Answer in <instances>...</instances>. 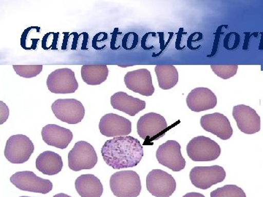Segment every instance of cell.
<instances>
[{
    "instance_id": "obj_1",
    "label": "cell",
    "mask_w": 263,
    "mask_h": 197,
    "mask_svg": "<svg viewBox=\"0 0 263 197\" xmlns=\"http://www.w3.org/2000/svg\"><path fill=\"white\" fill-rule=\"evenodd\" d=\"M105 163L114 169L136 167L143 156L141 142L131 136H119L105 142L101 149Z\"/></svg>"
},
{
    "instance_id": "obj_2",
    "label": "cell",
    "mask_w": 263,
    "mask_h": 197,
    "mask_svg": "<svg viewBox=\"0 0 263 197\" xmlns=\"http://www.w3.org/2000/svg\"><path fill=\"white\" fill-rule=\"evenodd\" d=\"M110 188L117 197H138L142 186L139 174L133 170L116 172L110 177Z\"/></svg>"
},
{
    "instance_id": "obj_3",
    "label": "cell",
    "mask_w": 263,
    "mask_h": 197,
    "mask_svg": "<svg viewBox=\"0 0 263 197\" xmlns=\"http://www.w3.org/2000/svg\"><path fill=\"white\" fill-rule=\"evenodd\" d=\"M190 160L194 162H212L221 154V148L216 142L205 136L193 138L186 146Z\"/></svg>"
},
{
    "instance_id": "obj_4",
    "label": "cell",
    "mask_w": 263,
    "mask_h": 197,
    "mask_svg": "<svg viewBox=\"0 0 263 197\" xmlns=\"http://www.w3.org/2000/svg\"><path fill=\"white\" fill-rule=\"evenodd\" d=\"M98 158L94 147L86 141H79L68 153V167L72 171L94 168Z\"/></svg>"
},
{
    "instance_id": "obj_5",
    "label": "cell",
    "mask_w": 263,
    "mask_h": 197,
    "mask_svg": "<svg viewBox=\"0 0 263 197\" xmlns=\"http://www.w3.org/2000/svg\"><path fill=\"white\" fill-rule=\"evenodd\" d=\"M137 131L142 139L155 141L164 136L167 131L165 119L160 114L148 113L140 117L137 123Z\"/></svg>"
},
{
    "instance_id": "obj_6",
    "label": "cell",
    "mask_w": 263,
    "mask_h": 197,
    "mask_svg": "<svg viewBox=\"0 0 263 197\" xmlns=\"http://www.w3.org/2000/svg\"><path fill=\"white\" fill-rule=\"evenodd\" d=\"M34 146L32 141L23 134L10 136L5 148V156L12 164H24L34 153Z\"/></svg>"
},
{
    "instance_id": "obj_7",
    "label": "cell",
    "mask_w": 263,
    "mask_h": 197,
    "mask_svg": "<svg viewBox=\"0 0 263 197\" xmlns=\"http://www.w3.org/2000/svg\"><path fill=\"white\" fill-rule=\"evenodd\" d=\"M55 116L68 124H77L82 122L85 108L82 103L76 98H59L51 105Z\"/></svg>"
},
{
    "instance_id": "obj_8",
    "label": "cell",
    "mask_w": 263,
    "mask_h": 197,
    "mask_svg": "<svg viewBox=\"0 0 263 197\" xmlns=\"http://www.w3.org/2000/svg\"><path fill=\"white\" fill-rule=\"evenodd\" d=\"M46 85L51 93L57 94H73L79 89L75 72L68 68L53 71L48 75Z\"/></svg>"
},
{
    "instance_id": "obj_9",
    "label": "cell",
    "mask_w": 263,
    "mask_h": 197,
    "mask_svg": "<svg viewBox=\"0 0 263 197\" xmlns=\"http://www.w3.org/2000/svg\"><path fill=\"white\" fill-rule=\"evenodd\" d=\"M226 172L220 166L195 167L191 169L190 179L195 187L205 190L217 183L223 182Z\"/></svg>"
},
{
    "instance_id": "obj_10",
    "label": "cell",
    "mask_w": 263,
    "mask_h": 197,
    "mask_svg": "<svg viewBox=\"0 0 263 197\" xmlns=\"http://www.w3.org/2000/svg\"><path fill=\"white\" fill-rule=\"evenodd\" d=\"M146 188L156 197H170L176 191V180L162 169H153L146 178Z\"/></svg>"
},
{
    "instance_id": "obj_11",
    "label": "cell",
    "mask_w": 263,
    "mask_h": 197,
    "mask_svg": "<svg viewBox=\"0 0 263 197\" xmlns=\"http://www.w3.org/2000/svg\"><path fill=\"white\" fill-rule=\"evenodd\" d=\"M10 181L15 187L24 191L46 194L53 189V183L49 180L38 177L30 171L17 172L10 177Z\"/></svg>"
},
{
    "instance_id": "obj_12",
    "label": "cell",
    "mask_w": 263,
    "mask_h": 197,
    "mask_svg": "<svg viewBox=\"0 0 263 197\" xmlns=\"http://www.w3.org/2000/svg\"><path fill=\"white\" fill-rule=\"evenodd\" d=\"M156 157L159 163L174 172H180L186 166V161L181 154V146L175 141H167L161 145L157 150Z\"/></svg>"
},
{
    "instance_id": "obj_13",
    "label": "cell",
    "mask_w": 263,
    "mask_h": 197,
    "mask_svg": "<svg viewBox=\"0 0 263 197\" xmlns=\"http://www.w3.org/2000/svg\"><path fill=\"white\" fill-rule=\"evenodd\" d=\"M99 129L103 135L108 137L129 136L132 131V123L129 119L117 114L108 113L100 119Z\"/></svg>"
},
{
    "instance_id": "obj_14",
    "label": "cell",
    "mask_w": 263,
    "mask_h": 197,
    "mask_svg": "<svg viewBox=\"0 0 263 197\" xmlns=\"http://www.w3.org/2000/svg\"><path fill=\"white\" fill-rule=\"evenodd\" d=\"M233 116L242 132L253 134L260 131V117L251 107L245 105H236L233 109Z\"/></svg>"
},
{
    "instance_id": "obj_15",
    "label": "cell",
    "mask_w": 263,
    "mask_h": 197,
    "mask_svg": "<svg viewBox=\"0 0 263 197\" xmlns=\"http://www.w3.org/2000/svg\"><path fill=\"white\" fill-rule=\"evenodd\" d=\"M124 84L128 89L143 96H150L155 93L152 74L147 69L127 72L124 76Z\"/></svg>"
},
{
    "instance_id": "obj_16",
    "label": "cell",
    "mask_w": 263,
    "mask_h": 197,
    "mask_svg": "<svg viewBox=\"0 0 263 197\" xmlns=\"http://www.w3.org/2000/svg\"><path fill=\"white\" fill-rule=\"evenodd\" d=\"M200 125L204 130L212 133L222 141H228L233 134L230 121L223 114L214 113L202 115Z\"/></svg>"
},
{
    "instance_id": "obj_17",
    "label": "cell",
    "mask_w": 263,
    "mask_h": 197,
    "mask_svg": "<svg viewBox=\"0 0 263 197\" xmlns=\"http://www.w3.org/2000/svg\"><path fill=\"white\" fill-rule=\"evenodd\" d=\"M186 102L192 111L199 113L215 108L217 105V98L212 90L200 87L192 90Z\"/></svg>"
},
{
    "instance_id": "obj_18",
    "label": "cell",
    "mask_w": 263,
    "mask_h": 197,
    "mask_svg": "<svg viewBox=\"0 0 263 197\" xmlns=\"http://www.w3.org/2000/svg\"><path fill=\"white\" fill-rule=\"evenodd\" d=\"M42 137L48 146L65 149L72 142L73 134L70 129L57 124H48L43 128Z\"/></svg>"
},
{
    "instance_id": "obj_19",
    "label": "cell",
    "mask_w": 263,
    "mask_h": 197,
    "mask_svg": "<svg viewBox=\"0 0 263 197\" xmlns=\"http://www.w3.org/2000/svg\"><path fill=\"white\" fill-rule=\"evenodd\" d=\"M110 104L115 110L125 113L130 116H135L144 110L146 106V102L129 96L123 91H119L112 95Z\"/></svg>"
},
{
    "instance_id": "obj_20",
    "label": "cell",
    "mask_w": 263,
    "mask_h": 197,
    "mask_svg": "<svg viewBox=\"0 0 263 197\" xmlns=\"http://www.w3.org/2000/svg\"><path fill=\"white\" fill-rule=\"evenodd\" d=\"M76 191L81 197H101L103 186L94 174H82L76 180Z\"/></svg>"
},
{
    "instance_id": "obj_21",
    "label": "cell",
    "mask_w": 263,
    "mask_h": 197,
    "mask_svg": "<svg viewBox=\"0 0 263 197\" xmlns=\"http://www.w3.org/2000/svg\"><path fill=\"white\" fill-rule=\"evenodd\" d=\"M36 168L43 174L54 175L60 173L63 168L61 155L55 152L46 150L38 155L36 160Z\"/></svg>"
},
{
    "instance_id": "obj_22",
    "label": "cell",
    "mask_w": 263,
    "mask_h": 197,
    "mask_svg": "<svg viewBox=\"0 0 263 197\" xmlns=\"http://www.w3.org/2000/svg\"><path fill=\"white\" fill-rule=\"evenodd\" d=\"M81 72L84 83L90 86H98L107 80L109 70L107 65H84Z\"/></svg>"
},
{
    "instance_id": "obj_23",
    "label": "cell",
    "mask_w": 263,
    "mask_h": 197,
    "mask_svg": "<svg viewBox=\"0 0 263 197\" xmlns=\"http://www.w3.org/2000/svg\"><path fill=\"white\" fill-rule=\"evenodd\" d=\"M155 73L160 89H173L179 82V72L174 65H157L155 67Z\"/></svg>"
},
{
    "instance_id": "obj_24",
    "label": "cell",
    "mask_w": 263,
    "mask_h": 197,
    "mask_svg": "<svg viewBox=\"0 0 263 197\" xmlns=\"http://www.w3.org/2000/svg\"><path fill=\"white\" fill-rule=\"evenodd\" d=\"M211 197H247L243 190L235 185H226L211 192Z\"/></svg>"
},
{
    "instance_id": "obj_25",
    "label": "cell",
    "mask_w": 263,
    "mask_h": 197,
    "mask_svg": "<svg viewBox=\"0 0 263 197\" xmlns=\"http://www.w3.org/2000/svg\"><path fill=\"white\" fill-rule=\"evenodd\" d=\"M15 73L24 78H32L41 73L43 65H13Z\"/></svg>"
},
{
    "instance_id": "obj_26",
    "label": "cell",
    "mask_w": 263,
    "mask_h": 197,
    "mask_svg": "<svg viewBox=\"0 0 263 197\" xmlns=\"http://www.w3.org/2000/svg\"><path fill=\"white\" fill-rule=\"evenodd\" d=\"M211 68L218 77L227 80V79H229L236 75L238 66L236 65H212Z\"/></svg>"
},
{
    "instance_id": "obj_27",
    "label": "cell",
    "mask_w": 263,
    "mask_h": 197,
    "mask_svg": "<svg viewBox=\"0 0 263 197\" xmlns=\"http://www.w3.org/2000/svg\"><path fill=\"white\" fill-rule=\"evenodd\" d=\"M60 33L48 32L45 34L42 40V48L44 50H57V43Z\"/></svg>"
},
{
    "instance_id": "obj_28",
    "label": "cell",
    "mask_w": 263,
    "mask_h": 197,
    "mask_svg": "<svg viewBox=\"0 0 263 197\" xmlns=\"http://www.w3.org/2000/svg\"><path fill=\"white\" fill-rule=\"evenodd\" d=\"M138 43V35L136 32H128L124 34L122 46L125 50H133Z\"/></svg>"
},
{
    "instance_id": "obj_29",
    "label": "cell",
    "mask_w": 263,
    "mask_h": 197,
    "mask_svg": "<svg viewBox=\"0 0 263 197\" xmlns=\"http://www.w3.org/2000/svg\"><path fill=\"white\" fill-rule=\"evenodd\" d=\"M110 35H111V40H110V49L114 50V51L119 50L122 45V40L124 37L123 33L119 32V28H115Z\"/></svg>"
},
{
    "instance_id": "obj_30",
    "label": "cell",
    "mask_w": 263,
    "mask_h": 197,
    "mask_svg": "<svg viewBox=\"0 0 263 197\" xmlns=\"http://www.w3.org/2000/svg\"><path fill=\"white\" fill-rule=\"evenodd\" d=\"M108 33L106 32H99L98 34H95L92 39V48L97 51H100L103 50L101 47V43L107 41L108 40Z\"/></svg>"
},
{
    "instance_id": "obj_31",
    "label": "cell",
    "mask_w": 263,
    "mask_h": 197,
    "mask_svg": "<svg viewBox=\"0 0 263 197\" xmlns=\"http://www.w3.org/2000/svg\"><path fill=\"white\" fill-rule=\"evenodd\" d=\"M0 115H1V122L0 124H4L8 120L9 116V108L3 101H0Z\"/></svg>"
},
{
    "instance_id": "obj_32",
    "label": "cell",
    "mask_w": 263,
    "mask_h": 197,
    "mask_svg": "<svg viewBox=\"0 0 263 197\" xmlns=\"http://www.w3.org/2000/svg\"><path fill=\"white\" fill-rule=\"evenodd\" d=\"M33 29V27H29V28L26 29L24 31L23 34H22V37H21V46L24 49L27 50V37H28V34L29 32Z\"/></svg>"
},
{
    "instance_id": "obj_33",
    "label": "cell",
    "mask_w": 263,
    "mask_h": 197,
    "mask_svg": "<svg viewBox=\"0 0 263 197\" xmlns=\"http://www.w3.org/2000/svg\"><path fill=\"white\" fill-rule=\"evenodd\" d=\"M81 34V37H82V40L81 41V49H89V48L87 47L88 43H89V34L86 32H83Z\"/></svg>"
},
{
    "instance_id": "obj_34",
    "label": "cell",
    "mask_w": 263,
    "mask_h": 197,
    "mask_svg": "<svg viewBox=\"0 0 263 197\" xmlns=\"http://www.w3.org/2000/svg\"><path fill=\"white\" fill-rule=\"evenodd\" d=\"M71 35L72 36V41L71 42L70 49L76 50L78 48V45H79V34L77 32L71 33Z\"/></svg>"
},
{
    "instance_id": "obj_35",
    "label": "cell",
    "mask_w": 263,
    "mask_h": 197,
    "mask_svg": "<svg viewBox=\"0 0 263 197\" xmlns=\"http://www.w3.org/2000/svg\"><path fill=\"white\" fill-rule=\"evenodd\" d=\"M63 43L62 44V50H67V46H68L69 40H70V34L69 32H64Z\"/></svg>"
},
{
    "instance_id": "obj_36",
    "label": "cell",
    "mask_w": 263,
    "mask_h": 197,
    "mask_svg": "<svg viewBox=\"0 0 263 197\" xmlns=\"http://www.w3.org/2000/svg\"><path fill=\"white\" fill-rule=\"evenodd\" d=\"M183 197H205L203 194L197 192H190L185 194Z\"/></svg>"
},
{
    "instance_id": "obj_37",
    "label": "cell",
    "mask_w": 263,
    "mask_h": 197,
    "mask_svg": "<svg viewBox=\"0 0 263 197\" xmlns=\"http://www.w3.org/2000/svg\"><path fill=\"white\" fill-rule=\"evenodd\" d=\"M53 197H72L70 196H69V195L65 194V193H58V194L55 195V196H53Z\"/></svg>"
},
{
    "instance_id": "obj_38",
    "label": "cell",
    "mask_w": 263,
    "mask_h": 197,
    "mask_svg": "<svg viewBox=\"0 0 263 197\" xmlns=\"http://www.w3.org/2000/svg\"><path fill=\"white\" fill-rule=\"evenodd\" d=\"M20 197H30V196H20Z\"/></svg>"
}]
</instances>
